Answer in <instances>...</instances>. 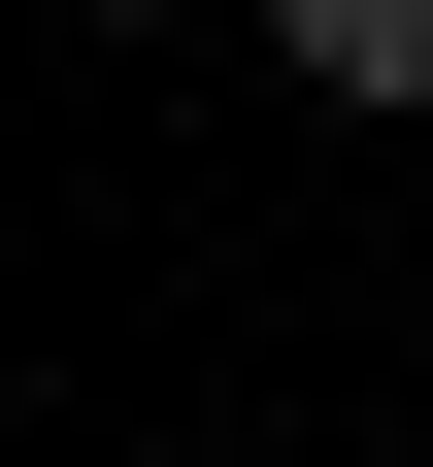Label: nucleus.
I'll list each match as a JSON object with an SVG mask.
<instances>
[{
	"mask_svg": "<svg viewBox=\"0 0 433 467\" xmlns=\"http://www.w3.org/2000/svg\"><path fill=\"white\" fill-rule=\"evenodd\" d=\"M267 67H300V100H366V134H400V100H433V0H267Z\"/></svg>",
	"mask_w": 433,
	"mask_h": 467,
	"instance_id": "nucleus-1",
	"label": "nucleus"
},
{
	"mask_svg": "<svg viewBox=\"0 0 433 467\" xmlns=\"http://www.w3.org/2000/svg\"><path fill=\"white\" fill-rule=\"evenodd\" d=\"M100 34H167V0H100Z\"/></svg>",
	"mask_w": 433,
	"mask_h": 467,
	"instance_id": "nucleus-2",
	"label": "nucleus"
}]
</instances>
